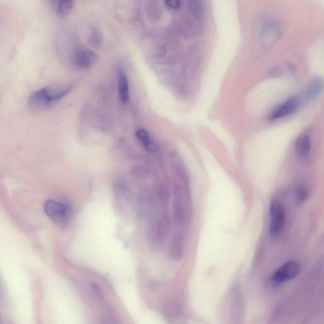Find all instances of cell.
Instances as JSON below:
<instances>
[{"instance_id": "obj_2", "label": "cell", "mask_w": 324, "mask_h": 324, "mask_svg": "<svg viewBox=\"0 0 324 324\" xmlns=\"http://www.w3.org/2000/svg\"><path fill=\"white\" fill-rule=\"evenodd\" d=\"M300 270V263L297 261L290 260L284 263L276 271L270 278L273 286H278L297 277Z\"/></svg>"}, {"instance_id": "obj_14", "label": "cell", "mask_w": 324, "mask_h": 324, "mask_svg": "<svg viewBox=\"0 0 324 324\" xmlns=\"http://www.w3.org/2000/svg\"><path fill=\"white\" fill-rule=\"evenodd\" d=\"M165 3L168 7L173 8V9H176L181 5V2L178 0H168L165 1Z\"/></svg>"}, {"instance_id": "obj_8", "label": "cell", "mask_w": 324, "mask_h": 324, "mask_svg": "<svg viewBox=\"0 0 324 324\" xmlns=\"http://www.w3.org/2000/svg\"><path fill=\"white\" fill-rule=\"evenodd\" d=\"M117 84L120 102L126 104L129 99V81L126 72L122 68H118L117 70Z\"/></svg>"}, {"instance_id": "obj_3", "label": "cell", "mask_w": 324, "mask_h": 324, "mask_svg": "<svg viewBox=\"0 0 324 324\" xmlns=\"http://www.w3.org/2000/svg\"><path fill=\"white\" fill-rule=\"evenodd\" d=\"M286 221V213L283 205L278 201H273L270 206V233L277 236L282 232Z\"/></svg>"}, {"instance_id": "obj_7", "label": "cell", "mask_w": 324, "mask_h": 324, "mask_svg": "<svg viewBox=\"0 0 324 324\" xmlns=\"http://www.w3.org/2000/svg\"><path fill=\"white\" fill-rule=\"evenodd\" d=\"M300 100L297 97H291L278 105L270 116V119L276 120L291 116L299 107Z\"/></svg>"}, {"instance_id": "obj_5", "label": "cell", "mask_w": 324, "mask_h": 324, "mask_svg": "<svg viewBox=\"0 0 324 324\" xmlns=\"http://www.w3.org/2000/svg\"><path fill=\"white\" fill-rule=\"evenodd\" d=\"M97 59L98 55L94 51L90 49L81 48L73 53L72 62L77 68L85 70L92 68Z\"/></svg>"}, {"instance_id": "obj_13", "label": "cell", "mask_w": 324, "mask_h": 324, "mask_svg": "<svg viewBox=\"0 0 324 324\" xmlns=\"http://www.w3.org/2000/svg\"><path fill=\"white\" fill-rule=\"evenodd\" d=\"M308 196V189L305 185H298L297 189V200L300 203L304 202Z\"/></svg>"}, {"instance_id": "obj_6", "label": "cell", "mask_w": 324, "mask_h": 324, "mask_svg": "<svg viewBox=\"0 0 324 324\" xmlns=\"http://www.w3.org/2000/svg\"><path fill=\"white\" fill-rule=\"evenodd\" d=\"M164 317L170 324H185L183 309L180 303L176 301L165 302L163 306Z\"/></svg>"}, {"instance_id": "obj_10", "label": "cell", "mask_w": 324, "mask_h": 324, "mask_svg": "<svg viewBox=\"0 0 324 324\" xmlns=\"http://www.w3.org/2000/svg\"><path fill=\"white\" fill-rule=\"evenodd\" d=\"M136 138L146 150L150 153L156 152L158 146L152 141V138L149 135L148 132L144 129H140L136 131Z\"/></svg>"}, {"instance_id": "obj_1", "label": "cell", "mask_w": 324, "mask_h": 324, "mask_svg": "<svg viewBox=\"0 0 324 324\" xmlns=\"http://www.w3.org/2000/svg\"><path fill=\"white\" fill-rule=\"evenodd\" d=\"M72 90V86L65 87L47 86L35 91L30 95L28 103L32 109L43 110L47 109L61 100Z\"/></svg>"}, {"instance_id": "obj_12", "label": "cell", "mask_w": 324, "mask_h": 324, "mask_svg": "<svg viewBox=\"0 0 324 324\" xmlns=\"http://www.w3.org/2000/svg\"><path fill=\"white\" fill-rule=\"evenodd\" d=\"M73 1L71 0H62L58 3L57 11L58 16L65 17L68 16L73 8Z\"/></svg>"}, {"instance_id": "obj_4", "label": "cell", "mask_w": 324, "mask_h": 324, "mask_svg": "<svg viewBox=\"0 0 324 324\" xmlns=\"http://www.w3.org/2000/svg\"><path fill=\"white\" fill-rule=\"evenodd\" d=\"M45 214L57 224H63L68 220L69 208L66 204L55 200H47L44 205Z\"/></svg>"}, {"instance_id": "obj_9", "label": "cell", "mask_w": 324, "mask_h": 324, "mask_svg": "<svg viewBox=\"0 0 324 324\" xmlns=\"http://www.w3.org/2000/svg\"><path fill=\"white\" fill-rule=\"evenodd\" d=\"M323 89V81L321 78H315L310 81L306 88L305 100L313 101L318 97Z\"/></svg>"}, {"instance_id": "obj_11", "label": "cell", "mask_w": 324, "mask_h": 324, "mask_svg": "<svg viewBox=\"0 0 324 324\" xmlns=\"http://www.w3.org/2000/svg\"><path fill=\"white\" fill-rule=\"evenodd\" d=\"M295 148L300 156L304 157L307 155L311 149L310 136L306 134L300 136L296 141Z\"/></svg>"}]
</instances>
